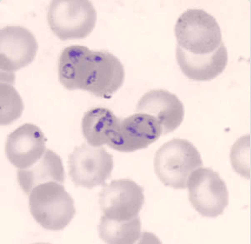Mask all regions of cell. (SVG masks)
<instances>
[{
    "instance_id": "7a4b0ae2",
    "label": "cell",
    "mask_w": 251,
    "mask_h": 244,
    "mask_svg": "<svg viewBox=\"0 0 251 244\" xmlns=\"http://www.w3.org/2000/svg\"><path fill=\"white\" fill-rule=\"evenodd\" d=\"M50 181L37 185L29 194L30 213L35 220L48 230H63L75 215L73 199L64 186Z\"/></svg>"
},
{
    "instance_id": "2e32d148",
    "label": "cell",
    "mask_w": 251,
    "mask_h": 244,
    "mask_svg": "<svg viewBox=\"0 0 251 244\" xmlns=\"http://www.w3.org/2000/svg\"><path fill=\"white\" fill-rule=\"evenodd\" d=\"M98 229L100 238L108 244H131L140 238L141 223L139 217L119 221L101 217Z\"/></svg>"
},
{
    "instance_id": "30bf717a",
    "label": "cell",
    "mask_w": 251,
    "mask_h": 244,
    "mask_svg": "<svg viewBox=\"0 0 251 244\" xmlns=\"http://www.w3.org/2000/svg\"><path fill=\"white\" fill-rule=\"evenodd\" d=\"M100 60V50H90L77 45L67 53L62 71L66 85L70 90H80L94 95L98 84Z\"/></svg>"
},
{
    "instance_id": "9a60e30c",
    "label": "cell",
    "mask_w": 251,
    "mask_h": 244,
    "mask_svg": "<svg viewBox=\"0 0 251 244\" xmlns=\"http://www.w3.org/2000/svg\"><path fill=\"white\" fill-rule=\"evenodd\" d=\"M120 119L108 108H92L84 114L81 122L83 135L87 143L94 147L106 145L109 133L117 125Z\"/></svg>"
},
{
    "instance_id": "277c9868",
    "label": "cell",
    "mask_w": 251,
    "mask_h": 244,
    "mask_svg": "<svg viewBox=\"0 0 251 244\" xmlns=\"http://www.w3.org/2000/svg\"><path fill=\"white\" fill-rule=\"evenodd\" d=\"M174 31L176 45L186 50L211 52L225 46L215 19L202 9H189L183 13Z\"/></svg>"
},
{
    "instance_id": "7c38bea8",
    "label": "cell",
    "mask_w": 251,
    "mask_h": 244,
    "mask_svg": "<svg viewBox=\"0 0 251 244\" xmlns=\"http://www.w3.org/2000/svg\"><path fill=\"white\" fill-rule=\"evenodd\" d=\"M138 112L153 116L160 124L162 134L173 132L181 124L184 114L183 105L175 94L163 89L151 90L141 98Z\"/></svg>"
},
{
    "instance_id": "3957f363",
    "label": "cell",
    "mask_w": 251,
    "mask_h": 244,
    "mask_svg": "<svg viewBox=\"0 0 251 244\" xmlns=\"http://www.w3.org/2000/svg\"><path fill=\"white\" fill-rule=\"evenodd\" d=\"M97 13L88 0H53L47 20L50 28L60 39L84 38L94 28Z\"/></svg>"
},
{
    "instance_id": "8fae6325",
    "label": "cell",
    "mask_w": 251,
    "mask_h": 244,
    "mask_svg": "<svg viewBox=\"0 0 251 244\" xmlns=\"http://www.w3.org/2000/svg\"><path fill=\"white\" fill-rule=\"evenodd\" d=\"M47 139L41 129L33 123L20 126L7 136L5 152L7 159L18 169L33 165L46 148Z\"/></svg>"
},
{
    "instance_id": "6da1fadb",
    "label": "cell",
    "mask_w": 251,
    "mask_h": 244,
    "mask_svg": "<svg viewBox=\"0 0 251 244\" xmlns=\"http://www.w3.org/2000/svg\"><path fill=\"white\" fill-rule=\"evenodd\" d=\"M200 152L186 139L174 138L161 146L156 151L154 166L159 179L165 186L184 189L192 172L201 167Z\"/></svg>"
},
{
    "instance_id": "4fadbf2b",
    "label": "cell",
    "mask_w": 251,
    "mask_h": 244,
    "mask_svg": "<svg viewBox=\"0 0 251 244\" xmlns=\"http://www.w3.org/2000/svg\"><path fill=\"white\" fill-rule=\"evenodd\" d=\"M177 61L182 73L195 81L211 80L222 73L226 66V48L215 52H191L176 47Z\"/></svg>"
},
{
    "instance_id": "9c48e42d",
    "label": "cell",
    "mask_w": 251,
    "mask_h": 244,
    "mask_svg": "<svg viewBox=\"0 0 251 244\" xmlns=\"http://www.w3.org/2000/svg\"><path fill=\"white\" fill-rule=\"evenodd\" d=\"M38 45L29 30L19 26L0 29V67L2 73L14 74L28 65L36 55Z\"/></svg>"
},
{
    "instance_id": "5bb4252c",
    "label": "cell",
    "mask_w": 251,
    "mask_h": 244,
    "mask_svg": "<svg viewBox=\"0 0 251 244\" xmlns=\"http://www.w3.org/2000/svg\"><path fill=\"white\" fill-rule=\"evenodd\" d=\"M17 177L20 187L28 195L32 189L39 184L50 181L63 184L65 176L60 156L46 148L41 158L33 165L25 169H18Z\"/></svg>"
},
{
    "instance_id": "5b68a950",
    "label": "cell",
    "mask_w": 251,
    "mask_h": 244,
    "mask_svg": "<svg viewBox=\"0 0 251 244\" xmlns=\"http://www.w3.org/2000/svg\"><path fill=\"white\" fill-rule=\"evenodd\" d=\"M68 163V174L75 186L89 189L105 185L114 166L113 156L104 147L86 143L75 146Z\"/></svg>"
},
{
    "instance_id": "ba28073f",
    "label": "cell",
    "mask_w": 251,
    "mask_h": 244,
    "mask_svg": "<svg viewBox=\"0 0 251 244\" xmlns=\"http://www.w3.org/2000/svg\"><path fill=\"white\" fill-rule=\"evenodd\" d=\"M102 187L98 196L103 215L119 221L139 216L145 200L142 187L128 178L113 180Z\"/></svg>"
},
{
    "instance_id": "e0dca14e",
    "label": "cell",
    "mask_w": 251,
    "mask_h": 244,
    "mask_svg": "<svg viewBox=\"0 0 251 244\" xmlns=\"http://www.w3.org/2000/svg\"><path fill=\"white\" fill-rule=\"evenodd\" d=\"M0 87V124H10L21 117L24 109L22 99L11 85L2 83Z\"/></svg>"
},
{
    "instance_id": "8992f818",
    "label": "cell",
    "mask_w": 251,
    "mask_h": 244,
    "mask_svg": "<svg viewBox=\"0 0 251 244\" xmlns=\"http://www.w3.org/2000/svg\"><path fill=\"white\" fill-rule=\"evenodd\" d=\"M187 187L189 201L203 217L215 218L223 214L228 205L226 184L218 173L211 168L200 167L194 171Z\"/></svg>"
},
{
    "instance_id": "52a82bcc",
    "label": "cell",
    "mask_w": 251,
    "mask_h": 244,
    "mask_svg": "<svg viewBox=\"0 0 251 244\" xmlns=\"http://www.w3.org/2000/svg\"><path fill=\"white\" fill-rule=\"evenodd\" d=\"M162 134L161 125L155 117L138 112L119 120L110 133L106 145L118 151L132 152L147 148Z\"/></svg>"
},
{
    "instance_id": "ac0fdd59",
    "label": "cell",
    "mask_w": 251,
    "mask_h": 244,
    "mask_svg": "<svg viewBox=\"0 0 251 244\" xmlns=\"http://www.w3.org/2000/svg\"><path fill=\"white\" fill-rule=\"evenodd\" d=\"M230 158L234 171L241 176L250 179V135L240 137L231 149Z\"/></svg>"
}]
</instances>
